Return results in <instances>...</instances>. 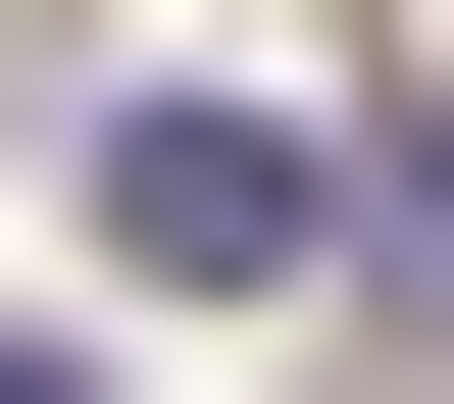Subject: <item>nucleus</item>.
Returning a JSON list of instances; mask_svg holds the SVG:
<instances>
[{
	"label": "nucleus",
	"mask_w": 454,
	"mask_h": 404,
	"mask_svg": "<svg viewBox=\"0 0 454 404\" xmlns=\"http://www.w3.org/2000/svg\"><path fill=\"white\" fill-rule=\"evenodd\" d=\"M101 253H152V304H253V253H303V101H202V51H152V101H101Z\"/></svg>",
	"instance_id": "1"
}]
</instances>
